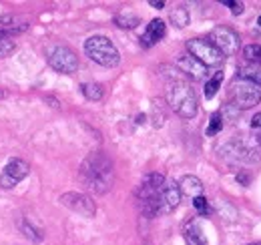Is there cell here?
I'll use <instances>...</instances> for the list:
<instances>
[{
    "mask_svg": "<svg viewBox=\"0 0 261 245\" xmlns=\"http://www.w3.org/2000/svg\"><path fill=\"white\" fill-rule=\"evenodd\" d=\"M81 181L97 195H105L115 181V167L111 157L102 151L91 153L81 165Z\"/></svg>",
    "mask_w": 261,
    "mask_h": 245,
    "instance_id": "1",
    "label": "cell"
},
{
    "mask_svg": "<svg viewBox=\"0 0 261 245\" xmlns=\"http://www.w3.org/2000/svg\"><path fill=\"white\" fill-rule=\"evenodd\" d=\"M167 105L181 117L193 119L199 111V101L195 91L185 81H171L167 87Z\"/></svg>",
    "mask_w": 261,
    "mask_h": 245,
    "instance_id": "2",
    "label": "cell"
},
{
    "mask_svg": "<svg viewBox=\"0 0 261 245\" xmlns=\"http://www.w3.org/2000/svg\"><path fill=\"white\" fill-rule=\"evenodd\" d=\"M165 179L161 173H149L137 191V201L141 211L147 217H157L159 215V193L163 189Z\"/></svg>",
    "mask_w": 261,
    "mask_h": 245,
    "instance_id": "3",
    "label": "cell"
},
{
    "mask_svg": "<svg viewBox=\"0 0 261 245\" xmlns=\"http://www.w3.org/2000/svg\"><path fill=\"white\" fill-rule=\"evenodd\" d=\"M85 53L93 62L107 66V68H113L121 62V55H119L117 46L113 44L111 38H107L102 34H95L85 40Z\"/></svg>",
    "mask_w": 261,
    "mask_h": 245,
    "instance_id": "4",
    "label": "cell"
},
{
    "mask_svg": "<svg viewBox=\"0 0 261 245\" xmlns=\"http://www.w3.org/2000/svg\"><path fill=\"white\" fill-rule=\"evenodd\" d=\"M229 96H231V103H229L231 107H235L237 111H245V109H251V107L259 105L261 89L255 87V85H251V83H247V81L237 79L231 85Z\"/></svg>",
    "mask_w": 261,
    "mask_h": 245,
    "instance_id": "5",
    "label": "cell"
},
{
    "mask_svg": "<svg viewBox=\"0 0 261 245\" xmlns=\"http://www.w3.org/2000/svg\"><path fill=\"white\" fill-rule=\"evenodd\" d=\"M187 55L201 62L205 68L209 66H221L225 57L207 40V38H191L187 40Z\"/></svg>",
    "mask_w": 261,
    "mask_h": 245,
    "instance_id": "6",
    "label": "cell"
},
{
    "mask_svg": "<svg viewBox=\"0 0 261 245\" xmlns=\"http://www.w3.org/2000/svg\"><path fill=\"white\" fill-rule=\"evenodd\" d=\"M46 59H48V64H50L57 72L72 75V72L79 70V57H76L74 51H70L68 46H63V44L50 46L48 53H46Z\"/></svg>",
    "mask_w": 261,
    "mask_h": 245,
    "instance_id": "7",
    "label": "cell"
},
{
    "mask_svg": "<svg viewBox=\"0 0 261 245\" xmlns=\"http://www.w3.org/2000/svg\"><path fill=\"white\" fill-rule=\"evenodd\" d=\"M207 40H209L223 57H233V55L239 51V46H241L239 34L233 31V29H229V27H217V29H213Z\"/></svg>",
    "mask_w": 261,
    "mask_h": 245,
    "instance_id": "8",
    "label": "cell"
},
{
    "mask_svg": "<svg viewBox=\"0 0 261 245\" xmlns=\"http://www.w3.org/2000/svg\"><path fill=\"white\" fill-rule=\"evenodd\" d=\"M61 203L68 207L70 211L83 215V217H95V213H97L95 201L85 193H65L61 197Z\"/></svg>",
    "mask_w": 261,
    "mask_h": 245,
    "instance_id": "9",
    "label": "cell"
},
{
    "mask_svg": "<svg viewBox=\"0 0 261 245\" xmlns=\"http://www.w3.org/2000/svg\"><path fill=\"white\" fill-rule=\"evenodd\" d=\"M29 173H31V167H29L27 161H22V159H12V161H8V165L4 167V171H2V175H0V185H2L4 189H12L16 183H20Z\"/></svg>",
    "mask_w": 261,
    "mask_h": 245,
    "instance_id": "10",
    "label": "cell"
},
{
    "mask_svg": "<svg viewBox=\"0 0 261 245\" xmlns=\"http://www.w3.org/2000/svg\"><path fill=\"white\" fill-rule=\"evenodd\" d=\"M181 201V191L175 181H165L163 189L159 193V215H167L177 209Z\"/></svg>",
    "mask_w": 261,
    "mask_h": 245,
    "instance_id": "11",
    "label": "cell"
},
{
    "mask_svg": "<svg viewBox=\"0 0 261 245\" xmlns=\"http://www.w3.org/2000/svg\"><path fill=\"white\" fill-rule=\"evenodd\" d=\"M177 66H179V70H181L185 77H189L191 81H201V79H205V75H207V68L197 61V59H193L191 55H181V57L177 59Z\"/></svg>",
    "mask_w": 261,
    "mask_h": 245,
    "instance_id": "12",
    "label": "cell"
},
{
    "mask_svg": "<svg viewBox=\"0 0 261 245\" xmlns=\"http://www.w3.org/2000/svg\"><path fill=\"white\" fill-rule=\"evenodd\" d=\"M165 34H167V24H165L161 18H155V20L149 22V27H147V31L143 34L141 42H143L145 46H151V44L159 42Z\"/></svg>",
    "mask_w": 261,
    "mask_h": 245,
    "instance_id": "13",
    "label": "cell"
},
{
    "mask_svg": "<svg viewBox=\"0 0 261 245\" xmlns=\"http://www.w3.org/2000/svg\"><path fill=\"white\" fill-rule=\"evenodd\" d=\"M179 191H181V197H189V199H195L199 195H203V183L201 179L195 175H185L181 181H179Z\"/></svg>",
    "mask_w": 261,
    "mask_h": 245,
    "instance_id": "14",
    "label": "cell"
},
{
    "mask_svg": "<svg viewBox=\"0 0 261 245\" xmlns=\"http://www.w3.org/2000/svg\"><path fill=\"white\" fill-rule=\"evenodd\" d=\"M183 237H185V243L187 245H209L207 243V237L203 235V229L197 225L195 221H191V223L185 225Z\"/></svg>",
    "mask_w": 261,
    "mask_h": 245,
    "instance_id": "15",
    "label": "cell"
},
{
    "mask_svg": "<svg viewBox=\"0 0 261 245\" xmlns=\"http://www.w3.org/2000/svg\"><path fill=\"white\" fill-rule=\"evenodd\" d=\"M237 79L247 81V83H251V85H255V87L261 89V66L259 64H245V66H239Z\"/></svg>",
    "mask_w": 261,
    "mask_h": 245,
    "instance_id": "16",
    "label": "cell"
},
{
    "mask_svg": "<svg viewBox=\"0 0 261 245\" xmlns=\"http://www.w3.org/2000/svg\"><path fill=\"white\" fill-rule=\"evenodd\" d=\"M81 91L89 101H100L105 96V87L100 83H83Z\"/></svg>",
    "mask_w": 261,
    "mask_h": 245,
    "instance_id": "17",
    "label": "cell"
},
{
    "mask_svg": "<svg viewBox=\"0 0 261 245\" xmlns=\"http://www.w3.org/2000/svg\"><path fill=\"white\" fill-rule=\"evenodd\" d=\"M169 18H171V22H173L177 29H185V27L189 24V10H187L185 6H177V8L171 10Z\"/></svg>",
    "mask_w": 261,
    "mask_h": 245,
    "instance_id": "18",
    "label": "cell"
},
{
    "mask_svg": "<svg viewBox=\"0 0 261 245\" xmlns=\"http://www.w3.org/2000/svg\"><path fill=\"white\" fill-rule=\"evenodd\" d=\"M18 227H20L22 235H27V237H29L31 241H34V243L42 241V237H44V235H42V231H40V229H36L33 223H31V221H27V219H24V221L20 219V221H18Z\"/></svg>",
    "mask_w": 261,
    "mask_h": 245,
    "instance_id": "19",
    "label": "cell"
},
{
    "mask_svg": "<svg viewBox=\"0 0 261 245\" xmlns=\"http://www.w3.org/2000/svg\"><path fill=\"white\" fill-rule=\"evenodd\" d=\"M221 81H223V72H215L213 75V79H209L207 83H205V99H213L217 91H219V87H221Z\"/></svg>",
    "mask_w": 261,
    "mask_h": 245,
    "instance_id": "20",
    "label": "cell"
},
{
    "mask_svg": "<svg viewBox=\"0 0 261 245\" xmlns=\"http://www.w3.org/2000/svg\"><path fill=\"white\" fill-rule=\"evenodd\" d=\"M243 57H245V61H249V64H257L261 62V46L259 44H247L243 48Z\"/></svg>",
    "mask_w": 261,
    "mask_h": 245,
    "instance_id": "21",
    "label": "cell"
},
{
    "mask_svg": "<svg viewBox=\"0 0 261 245\" xmlns=\"http://www.w3.org/2000/svg\"><path fill=\"white\" fill-rule=\"evenodd\" d=\"M115 24L119 29H135L139 24V16H133V14H119L115 18Z\"/></svg>",
    "mask_w": 261,
    "mask_h": 245,
    "instance_id": "22",
    "label": "cell"
},
{
    "mask_svg": "<svg viewBox=\"0 0 261 245\" xmlns=\"http://www.w3.org/2000/svg\"><path fill=\"white\" fill-rule=\"evenodd\" d=\"M221 129H223V117H221V113H213V115H211V119H209L207 135H209V137H213V135H217Z\"/></svg>",
    "mask_w": 261,
    "mask_h": 245,
    "instance_id": "23",
    "label": "cell"
},
{
    "mask_svg": "<svg viewBox=\"0 0 261 245\" xmlns=\"http://www.w3.org/2000/svg\"><path fill=\"white\" fill-rule=\"evenodd\" d=\"M193 207H195L201 215L209 213V201H207L203 195H199V197H195V199H193Z\"/></svg>",
    "mask_w": 261,
    "mask_h": 245,
    "instance_id": "24",
    "label": "cell"
},
{
    "mask_svg": "<svg viewBox=\"0 0 261 245\" xmlns=\"http://www.w3.org/2000/svg\"><path fill=\"white\" fill-rule=\"evenodd\" d=\"M14 51V42L10 38H0V59L8 57Z\"/></svg>",
    "mask_w": 261,
    "mask_h": 245,
    "instance_id": "25",
    "label": "cell"
},
{
    "mask_svg": "<svg viewBox=\"0 0 261 245\" xmlns=\"http://www.w3.org/2000/svg\"><path fill=\"white\" fill-rule=\"evenodd\" d=\"M223 4L231 8L233 14H241L243 12V2H233V0H223Z\"/></svg>",
    "mask_w": 261,
    "mask_h": 245,
    "instance_id": "26",
    "label": "cell"
},
{
    "mask_svg": "<svg viewBox=\"0 0 261 245\" xmlns=\"http://www.w3.org/2000/svg\"><path fill=\"white\" fill-rule=\"evenodd\" d=\"M251 127H253V129H261V113H257V115L251 119Z\"/></svg>",
    "mask_w": 261,
    "mask_h": 245,
    "instance_id": "27",
    "label": "cell"
},
{
    "mask_svg": "<svg viewBox=\"0 0 261 245\" xmlns=\"http://www.w3.org/2000/svg\"><path fill=\"white\" fill-rule=\"evenodd\" d=\"M149 4H151V6H155V8H163V6H165L163 0H151Z\"/></svg>",
    "mask_w": 261,
    "mask_h": 245,
    "instance_id": "28",
    "label": "cell"
},
{
    "mask_svg": "<svg viewBox=\"0 0 261 245\" xmlns=\"http://www.w3.org/2000/svg\"><path fill=\"white\" fill-rule=\"evenodd\" d=\"M237 181H241V183H249V177H247V175H237Z\"/></svg>",
    "mask_w": 261,
    "mask_h": 245,
    "instance_id": "29",
    "label": "cell"
},
{
    "mask_svg": "<svg viewBox=\"0 0 261 245\" xmlns=\"http://www.w3.org/2000/svg\"><path fill=\"white\" fill-rule=\"evenodd\" d=\"M145 119H147L145 115H139V117H137V122H139V125H143V122H145Z\"/></svg>",
    "mask_w": 261,
    "mask_h": 245,
    "instance_id": "30",
    "label": "cell"
},
{
    "mask_svg": "<svg viewBox=\"0 0 261 245\" xmlns=\"http://www.w3.org/2000/svg\"><path fill=\"white\" fill-rule=\"evenodd\" d=\"M4 96H6V91H2V89H0V101H2Z\"/></svg>",
    "mask_w": 261,
    "mask_h": 245,
    "instance_id": "31",
    "label": "cell"
},
{
    "mask_svg": "<svg viewBox=\"0 0 261 245\" xmlns=\"http://www.w3.org/2000/svg\"><path fill=\"white\" fill-rule=\"evenodd\" d=\"M249 245H261V241H257V243H249Z\"/></svg>",
    "mask_w": 261,
    "mask_h": 245,
    "instance_id": "32",
    "label": "cell"
},
{
    "mask_svg": "<svg viewBox=\"0 0 261 245\" xmlns=\"http://www.w3.org/2000/svg\"><path fill=\"white\" fill-rule=\"evenodd\" d=\"M257 22H259V27H261V16H259V20H257Z\"/></svg>",
    "mask_w": 261,
    "mask_h": 245,
    "instance_id": "33",
    "label": "cell"
}]
</instances>
